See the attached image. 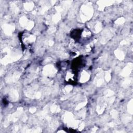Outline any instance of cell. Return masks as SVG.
<instances>
[{
    "label": "cell",
    "mask_w": 133,
    "mask_h": 133,
    "mask_svg": "<svg viewBox=\"0 0 133 133\" xmlns=\"http://www.w3.org/2000/svg\"><path fill=\"white\" fill-rule=\"evenodd\" d=\"M81 34V31L79 29H77L72 32L71 33V36L74 39L77 40L80 38Z\"/></svg>",
    "instance_id": "obj_1"
}]
</instances>
